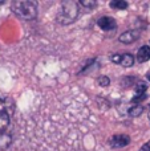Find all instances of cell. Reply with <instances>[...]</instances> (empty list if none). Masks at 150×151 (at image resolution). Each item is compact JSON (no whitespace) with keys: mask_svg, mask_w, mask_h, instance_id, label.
<instances>
[{"mask_svg":"<svg viewBox=\"0 0 150 151\" xmlns=\"http://www.w3.org/2000/svg\"><path fill=\"white\" fill-rule=\"evenodd\" d=\"M144 99H146V94H141V96H136L134 98H133V102H140V101H144Z\"/></svg>","mask_w":150,"mask_h":151,"instance_id":"cell-14","label":"cell"},{"mask_svg":"<svg viewBox=\"0 0 150 151\" xmlns=\"http://www.w3.org/2000/svg\"><path fill=\"white\" fill-rule=\"evenodd\" d=\"M140 151H150V141L146 142V143L140 149Z\"/></svg>","mask_w":150,"mask_h":151,"instance_id":"cell-15","label":"cell"},{"mask_svg":"<svg viewBox=\"0 0 150 151\" xmlns=\"http://www.w3.org/2000/svg\"><path fill=\"white\" fill-rule=\"evenodd\" d=\"M3 3H4V0H0V4H3Z\"/></svg>","mask_w":150,"mask_h":151,"instance_id":"cell-16","label":"cell"},{"mask_svg":"<svg viewBox=\"0 0 150 151\" xmlns=\"http://www.w3.org/2000/svg\"><path fill=\"white\" fill-rule=\"evenodd\" d=\"M149 118H150V109H149Z\"/></svg>","mask_w":150,"mask_h":151,"instance_id":"cell-18","label":"cell"},{"mask_svg":"<svg viewBox=\"0 0 150 151\" xmlns=\"http://www.w3.org/2000/svg\"><path fill=\"white\" fill-rule=\"evenodd\" d=\"M137 60L138 63H146L150 60V47L149 45H144L138 49L137 53Z\"/></svg>","mask_w":150,"mask_h":151,"instance_id":"cell-8","label":"cell"},{"mask_svg":"<svg viewBox=\"0 0 150 151\" xmlns=\"http://www.w3.org/2000/svg\"><path fill=\"white\" fill-rule=\"evenodd\" d=\"M110 7L114 9H125V8H128V3L124 0H114L110 3Z\"/></svg>","mask_w":150,"mask_h":151,"instance_id":"cell-10","label":"cell"},{"mask_svg":"<svg viewBox=\"0 0 150 151\" xmlns=\"http://www.w3.org/2000/svg\"><path fill=\"white\" fill-rule=\"evenodd\" d=\"M79 15V7L74 1H64L58 12V21L61 24H71Z\"/></svg>","mask_w":150,"mask_h":151,"instance_id":"cell-2","label":"cell"},{"mask_svg":"<svg viewBox=\"0 0 150 151\" xmlns=\"http://www.w3.org/2000/svg\"><path fill=\"white\" fill-rule=\"evenodd\" d=\"M146 89H148V86H146L144 82H140L137 86H136V93H137V96H141V94H145Z\"/></svg>","mask_w":150,"mask_h":151,"instance_id":"cell-11","label":"cell"},{"mask_svg":"<svg viewBox=\"0 0 150 151\" xmlns=\"http://www.w3.org/2000/svg\"><path fill=\"white\" fill-rule=\"evenodd\" d=\"M142 113H144V106H141V105H134V106H132L128 110V114L130 117H140Z\"/></svg>","mask_w":150,"mask_h":151,"instance_id":"cell-9","label":"cell"},{"mask_svg":"<svg viewBox=\"0 0 150 151\" xmlns=\"http://www.w3.org/2000/svg\"><path fill=\"white\" fill-rule=\"evenodd\" d=\"M98 83H100L101 86H108L109 83H110V80H109V77H106V76H102V77L98 78Z\"/></svg>","mask_w":150,"mask_h":151,"instance_id":"cell-13","label":"cell"},{"mask_svg":"<svg viewBox=\"0 0 150 151\" xmlns=\"http://www.w3.org/2000/svg\"><path fill=\"white\" fill-rule=\"evenodd\" d=\"M112 61L114 64H120V65L125 66V68H129L134 64V57H133L130 53H124V55H113L112 56Z\"/></svg>","mask_w":150,"mask_h":151,"instance_id":"cell-4","label":"cell"},{"mask_svg":"<svg viewBox=\"0 0 150 151\" xmlns=\"http://www.w3.org/2000/svg\"><path fill=\"white\" fill-rule=\"evenodd\" d=\"M12 9L20 19L33 20L37 15V4L31 0H20L12 4Z\"/></svg>","mask_w":150,"mask_h":151,"instance_id":"cell-1","label":"cell"},{"mask_svg":"<svg viewBox=\"0 0 150 151\" xmlns=\"http://www.w3.org/2000/svg\"><path fill=\"white\" fill-rule=\"evenodd\" d=\"M97 24L104 31H112V29H114L117 27L116 20H114L113 17H110V16H104V17H101L100 20L97 21Z\"/></svg>","mask_w":150,"mask_h":151,"instance_id":"cell-6","label":"cell"},{"mask_svg":"<svg viewBox=\"0 0 150 151\" xmlns=\"http://www.w3.org/2000/svg\"><path fill=\"white\" fill-rule=\"evenodd\" d=\"M11 122V111L9 106L5 104V101L3 98H0V142L4 138V134L7 131L8 126Z\"/></svg>","mask_w":150,"mask_h":151,"instance_id":"cell-3","label":"cell"},{"mask_svg":"<svg viewBox=\"0 0 150 151\" xmlns=\"http://www.w3.org/2000/svg\"><path fill=\"white\" fill-rule=\"evenodd\" d=\"M130 143V138L128 135H124V134H120V135H114L113 138L110 139V146L113 149H121V147H125Z\"/></svg>","mask_w":150,"mask_h":151,"instance_id":"cell-5","label":"cell"},{"mask_svg":"<svg viewBox=\"0 0 150 151\" xmlns=\"http://www.w3.org/2000/svg\"><path fill=\"white\" fill-rule=\"evenodd\" d=\"M140 37V32L138 31H126L118 37V40L124 44H132Z\"/></svg>","mask_w":150,"mask_h":151,"instance_id":"cell-7","label":"cell"},{"mask_svg":"<svg viewBox=\"0 0 150 151\" xmlns=\"http://www.w3.org/2000/svg\"><path fill=\"white\" fill-rule=\"evenodd\" d=\"M148 80H150V73L148 74Z\"/></svg>","mask_w":150,"mask_h":151,"instance_id":"cell-17","label":"cell"},{"mask_svg":"<svg viewBox=\"0 0 150 151\" xmlns=\"http://www.w3.org/2000/svg\"><path fill=\"white\" fill-rule=\"evenodd\" d=\"M81 5H84V7L87 8H94L96 5H97V3L96 1H90V0H81V3H80Z\"/></svg>","mask_w":150,"mask_h":151,"instance_id":"cell-12","label":"cell"}]
</instances>
